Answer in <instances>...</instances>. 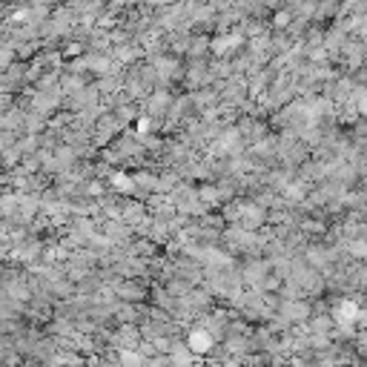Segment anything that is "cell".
<instances>
[{
	"label": "cell",
	"instance_id": "6da1fadb",
	"mask_svg": "<svg viewBox=\"0 0 367 367\" xmlns=\"http://www.w3.org/2000/svg\"><path fill=\"white\" fill-rule=\"evenodd\" d=\"M190 350H195V353H210V350H212V339L198 330V333L190 336Z\"/></svg>",
	"mask_w": 367,
	"mask_h": 367
}]
</instances>
